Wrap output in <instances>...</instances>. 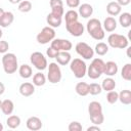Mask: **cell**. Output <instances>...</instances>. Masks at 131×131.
I'll return each mask as SVG.
<instances>
[{
	"instance_id": "obj_1",
	"label": "cell",
	"mask_w": 131,
	"mask_h": 131,
	"mask_svg": "<svg viewBox=\"0 0 131 131\" xmlns=\"http://www.w3.org/2000/svg\"><path fill=\"white\" fill-rule=\"evenodd\" d=\"M86 30L88 34L95 40H102L104 38V30L102 29V25L97 18H90L87 21Z\"/></svg>"
},
{
	"instance_id": "obj_2",
	"label": "cell",
	"mask_w": 131,
	"mask_h": 131,
	"mask_svg": "<svg viewBox=\"0 0 131 131\" xmlns=\"http://www.w3.org/2000/svg\"><path fill=\"white\" fill-rule=\"evenodd\" d=\"M88 113L90 121L94 125H100L104 121V116L102 113V106L98 101H91L88 105Z\"/></svg>"
},
{
	"instance_id": "obj_3",
	"label": "cell",
	"mask_w": 131,
	"mask_h": 131,
	"mask_svg": "<svg viewBox=\"0 0 131 131\" xmlns=\"http://www.w3.org/2000/svg\"><path fill=\"white\" fill-rule=\"evenodd\" d=\"M104 70V61L101 58H94L90 66L87 68V75L90 79H98L102 74Z\"/></svg>"
},
{
	"instance_id": "obj_4",
	"label": "cell",
	"mask_w": 131,
	"mask_h": 131,
	"mask_svg": "<svg viewBox=\"0 0 131 131\" xmlns=\"http://www.w3.org/2000/svg\"><path fill=\"white\" fill-rule=\"evenodd\" d=\"M3 70L6 74H13L17 70V58L14 53H4L2 57Z\"/></svg>"
},
{
	"instance_id": "obj_5",
	"label": "cell",
	"mask_w": 131,
	"mask_h": 131,
	"mask_svg": "<svg viewBox=\"0 0 131 131\" xmlns=\"http://www.w3.org/2000/svg\"><path fill=\"white\" fill-rule=\"evenodd\" d=\"M70 69L74 76L78 79L83 78L87 73V66L81 58H74L70 61Z\"/></svg>"
},
{
	"instance_id": "obj_6",
	"label": "cell",
	"mask_w": 131,
	"mask_h": 131,
	"mask_svg": "<svg viewBox=\"0 0 131 131\" xmlns=\"http://www.w3.org/2000/svg\"><path fill=\"white\" fill-rule=\"evenodd\" d=\"M107 43L111 47L113 48H119V49H124L127 48L129 45V40L120 34H111L107 37Z\"/></svg>"
},
{
	"instance_id": "obj_7",
	"label": "cell",
	"mask_w": 131,
	"mask_h": 131,
	"mask_svg": "<svg viewBox=\"0 0 131 131\" xmlns=\"http://www.w3.org/2000/svg\"><path fill=\"white\" fill-rule=\"evenodd\" d=\"M30 60L32 62V64L39 71H44L47 67H48V63H47V59L46 57L43 55V53L39 52V51H36V52H33L30 56Z\"/></svg>"
},
{
	"instance_id": "obj_8",
	"label": "cell",
	"mask_w": 131,
	"mask_h": 131,
	"mask_svg": "<svg viewBox=\"0 0 131 131\" xmlns=\"http://www.w3.org/2000/svg\"><path fill=\"white\" fill-rule=\"evenodd\" d=\"M47 79L50 83L56 84L61 80V71L57 62H50L48 66Z\"/></svg>"
},
{
	"instance_id": "obj_9",
	"label": "cell",
	"mask_w": 131,
	"mask_h": 131,
	"mask_svg": "<svg viewBox=\"0 0 131 131\" xmlns=\"http://www.w3.org/2000/svg\"><path fill=\"white\" fill-rule=\"evenodd\" d=\"M55 37V31L51 27H44L37 35V41L40 44H47L51 42Z\"/></svg>"
},
{
	"instance_id": "obj_10",
	"label": "cell",
	"mask_w": 131,
	"mask_h": 131,
	"mask_svg": "<svg viewBox=\"0 0 131 131\" xmlns=\"http://www.w3.org/2000/svg\"><path fill=\"white\" fill-rule=\"evenodd\" d=\"M75 49H76V52L84 59H91L94 56V50L90 47V45H88L85 42L77 43Z\"/></svg>"
},
{
	"instance_id": "obj_11",
	"label": "cell",
	"mask_w": 131,
	"mask_h": 131,
	"mask_svg": "<svg viewBox=\"0 0 131 131\" xmlns=\"http://www.w3.org/2000/svg\"><path fill=\"white\" fill-rule=\"evenodd\" d=\"M50 46L59 52V51H70L73 47V44L70 40L67 39H53L51 41Z\"/></svg>"
},
{
	"instance_id": "obj_12",
	"label": "cell",
	"mask_w": 131,
	"mask_h": 131,
	"mask_svg": "<svg viewBox=\"0 0 131 131\" xmlns=\"http://www.w3.org/2000/svg\"><path fill=\"white\" fill-rule=\"evenodd\" d=\"M66 28H67V31L74 37H80L83 35L84 33V26L76 20V21H73V23H70V24H66Z\"/></svg>"
},
{
	"instance_id": "obj_13",
	"label": "cell",
	"mask_w": 131,
	"mask_h": 131,
	"mask_svg": "<svg viewBox=\"0 0 131 131\" xmlns=\"http://www.w3.org/2000/svg\"><path fill=\"white\" fill-rule=\"evenodd\" d=\"M26 125H27V128L29 130H32V131H37V130H40L43 126L42 124V121L38 118V117H30L27 122H26Z\"/></svg>"
},
{
	"instance_id": "obj_14",
	"label": "cell",
	"mask_w": 131,
	"mask_h": 131,
	"mask_svg": "<svg viewBox=\"0 0 131 131\" xmlns=\"http://www.w3.org/2000/svg\"><path fill=\"white\" fill-rule=\"evenodd\" d=\"M34 92H35V85L32 83L26 82L19 86V93L25 97L31 96L32 94H34Z\"/></svg>"
},
{
	"instance_id": "obj_15",
	"label": "cell",
	"mask_w": 131,
	"mask_h": 131,
	"mask_svg": "<svg viewBox=\"0 0 131 131\" xmlns=\"http://www.w3.org/2000/svg\"><path fill=\"white\" fill-rule=\"evenodd\" d=\"M14 20V15L10 11H4L2 16L0 17V27L2 28H7L9 27Z\"/></svg>"
},
{
	"instance_id": "obj_16",
	"label": "cell",
	"mask_w": 131,
	"mask_h": 131,
	"mask_svg": "<svg viewBox=\"0 0 131 131\" xmlns=\"http://www.w3.org/2000/svg\"><path fill=\"white\" fill-rule=\"evenodd\" d=\"M118 73V64L115 61H107L104 62V70H103V74H105L108 77H113Z\"/></svg>"
},
{
	"instance_id": "obj_17",
	"label": "cell",
	"mask_w": 131,
	"mask_h": 131,
	"mask_svg": "<svg viewBox=\"0 0 131 131\" xmlns=\"http://www.w3.org/2000/svg\"><path fill=\"white\" fill-rule=\"evenodd\" d=\"M93 13V7L92 5L88 4V3H83L82 5H79V11L78 14H80L82 17L84 18H88L92 15Z\"/></svg>"
},
{
	"instance_id": "obj_18",
	"label": "cell",
	"mask_w": 131,
	"mask_h": 131,
	"mask_svg": "<svg viewBox=\"0 0 131 131\" xmlns=\"http://www.w3.org/2000/svg\"><path fill=\"white\" fill-rule=\"evenodd\" d=\"M121 10H122V6H120L117 2L115 1H112L110 2L107 5H106V12L112 15V16H116V15H119L121 13Z\"/></svg>"
},
{
	"instance_id": "obj_19",
	"label": "cell",
	"mask_w": 131,
	"mask_h": 131,
	"mask_svg": "<svg viewBox=\"0 0 131 131\" xmlns=\"http://www.w3.org/2000/svg\"><path fill=\"white\" fill-rule=\"evenodd\" d=\"M55 58H56L57 63L61 64V66H66V64L70 63V61L72 60V56L69 53V51H59Z\"/></svg>"
},
{
	"instance_id": "obj_20",
	"label": "cell",
	"mask_w": 131,
	"mask_h": 131,
	"mask_svg": "<svg viewBox=\"0 0 131 131\" xmlns=\"http://www.w3.org/2000/svg\"><path fill=\"white\" fill-rule=\"evenodd\" d=\"M61 20H62V17L56 16V15L52 14L51 12L48 13L46 16V21L49 25V27H51V28H58L61 25Z\"/></svg>"
},
{
	"instance_id": "obj_21",
	"label": "cell",
	"mask_w": 131,
	"mask_h": 131,
	"mask_svg": "<svg viewBox=\"0 0 131 131\" xmlns=\"http://www.w3.org/2000/svg\"><path fill=\"white\" fill-rule=\"evenodd\" d=\"M103 29L106 32H114L117 29V21L113 16H107L103 21Z\"/></svg>"
},
{
	"instance_id": "obj_22",
	"label": "cell",
	"mask_w": 131,
	"mask_h": 131,
	"mask_svg": "<svg viewBox=\"0 0 131 131\" xmlns=\"http://www.w3.org/2000/svg\"><path fill=\"white\" fill-rule=\"evenodd\" d=\"M76 93L80 96H86L89 94V85L85 82H79L75 87Z\"/></svg>"
},
{
	"instance_id": "obj_23",
	"label": "cell",
	"mask_w": 131,
	"mask_h": 131,
	"mask_svg": "<svg viewBox=\"0 0 131 131\" xmlns=\"http://www.w3.org/2000/svg\"><path fill=\"white\" fill-rule=\"evenodd\" d=\"M14 110V104L12 102V100L10 99H5L2 101V104H1V111L3 112L4 115H11L12 112Z\"/></svg>"
},
{
	"instance_id": "obj_24",
	"label": "cell",
	"mask_w": 131,
	"mask_h": 131,
	"mask_svg": "<svg viewBox=\"0 0 131 131\" xmlns=\"http://www.w3.org/2000/svg\"><path fill=\"white\" fill-rule=\"evenodd\" d=\"M18 73H19V76L24 79H29L30 77H32L33 75V71H32V68L29 66V64H21L18 69Z\"/></svg>"
},
{
	"instance_id": "obj_25",
	"label": "cell",
	"mask_w": 131,
	"mask_h": 131,
	"mask_svg": "<svg viewBox=\"0 0 131 131\" xmlns=\"http://www.w3.org/2000/svg\"><path fill=\"white\" fill-rule=\"evenodd\" d=\"M119 100L125 104V105H129L131 104V91L130 90H122L119 93Z\"/></svg>"
},
{
	"instance_id": "obj_26",
	"label": "cell",
	"mask_w": 131,
	"mask_h": 131,
	"mask_svg": "<svg viewBox=\"0 0 131 131\" xmlns=\"http://www.w3.org/2000/svg\"><path fill=\"white\" fill-rule=\"evenodd\" d=\"M119 23L123 28H129L131 25V14L129 12H123L119 16Z\"/></svg>"
},
{
	"instance_id": "obj_27",
	"label": "cell",
	"mask_w": 131,
	"mask_h": 131,
	"mask_svg": "<svg viewBox=\"0 0 131 131\" xmlns=\"http://www.w3.org/2000/svg\"><path fill=\"white\" fill-rule=\"evenodd\" d=\"M101 88L104 91H111L116 88V82L112 77L105 78L101 83Z\"/></svg>"
},
{
	"instance_id": "obj_28",
	"label": "cell",
	"mask_w": 131,
	"mask_h": 131,
	"mask_svg": "<svg viewBox=\"0 0 131 131\" xmlns=\"http://www.w3.org/2000/svg\"><path fill=\"white\" fill-rule=\"evenodd\" d=\"M6 124H7V126L9 128L15 129L20 125V118L18 116H15V115L9 116L7 118V120H6Z\"/></svg>"
},
{
	"instance_id": "obj_29",
	"label": "cell",
	"mask_w": 131,
	"mask_h": 131,
	"mask_svg": "<svg viewBox=\"0 0 131 131\" xmlns=\"http://www.w3.org/2000/svg\"><path fill=\"white\" fill-rule=\"evenodd\" d=\"M94 52L98 55H105L108 52V45L103 42H99L95 45Z\"/></svg>"
},
{
	"instance_id": "obj_30",
	"label": "cell",
	"mask_w": 131,
	"mask_h": 131,
	"mask_svg": "<svg viewBox=\"0 0 131 131\" xmlns=\"http://www.w3.org/2000/svg\"><path fill=\"white\" fill-rule=\"evenodd\" d=\"M46 83V77L41 72L36 73L33 77V84L35 86H43Z\"/></svg>"
},
{
	"instance_id": "obj_31",
	"label": "cell",
	"mask_w": 131,
	"mask_h": 131,
	"mask_svg": "<svg viewBox=\"0 0 131 131\" xmlns=\"http://www.w3.org/2000/svg\"><path fill=\"white\" fill-rule=\"evenodd\" d=\"M78 17H79V14L76 10H69L66 12L64 14V19H66V24H70V23H73V21H76L78 20Z\"/></svg>"
},
{
	"instance_id": "obj_32",
	"label": "cell",
	"mask_w": 131,
	"mask_h": 131,
	"mask_svg": "<svg viewBox=\"0 0 131 131\" xmlns=\"http://www.w3.org/2000/svg\"><path fill=\"white\" fill-rule=\"evenodd\" d=\"M121 76L124 80L130 81L131 80V63H126L121 71Z\"/></svg>"
},
{
	"instance_id": "obj_33",
	"label": "cell",
	"mask_w": 131,
	"mask_h": 131,
	"mask_svg": "<svg viewBox=\"0 0 131 131\" xmlns=\"http://www.w3.org/2000/svg\"><path fill=\"white\" fill-rule=\"evenodd\" d=\"M106 100L108 103L111 104H114L116 103L118 100H119V93L115 90H111V91H107V94H106Z\"/></svg>"
},
{
	"instance_id": "obj_34",
	"label": "cell",
	"mask_w": 131,
	"mask_h": 131,
	"mask_svg": "<svg viewBox=\"0 0 131 131\" xmlns=\"http://www.w3.org/2000/svg\"><path fill=\"white\" fill-rule=\"evenodd\" d=\"M32 9V3L29 0H24L18 3V10L20 12H29Z\"/></svg>"
},
{
	"instance_id": "obj_35",
	"label": "cell",
	"mask_w": 131,
	"mask_h": 131,
	"mask_svg": "<svg viewBox=\"0 0 131 131\" xmlns=\"http://www.w3.org/2000/svg\"><path fill=\"white\" fill-rule=\"evenodd\" d=\"M101 91H102L101 85H99L97 83H92L89 85V93L91 95H98L101 93Z\"/></svg>"
},
{
	"instance_id": "obj_36",
	"label": "cell",
	"mask_w": 131,
	"mask_h": 131,
	"mask_svg": "<svg viewBox=\"0 0 131 131\" xmlns=\"http://www.w3.org/2000/svg\"><path fill=\"white\" fill-rule=\"evenodd\" d=\"M68 129H69V131H81L82 130V125L79 122L74 121V122L70 123Z\"/></svg>"
},
{
	"instance_id": "obj_37",
	"label": "cell",
	"mask_w": 131,
	"mask_h": 131,
	"mask_svg": "<svg viewBox=\"0 0 131 131\" xmlns=\"http://www.w3.org/2000/svg\"><path fill=\"white\" fill-rule=\"evenodd\" d=\"M63 6H56V7H51V13L56 15V16H60L62 17L63 15Z\"/></svg>"
},
{
	"instance_id": "obj_38",
	"label": "cell",
	"mask_w": 131,
	"mask_h": 131,
	"mask_svg": "<svg viewBox=\"0 0 131 131\" xmlns=\"http://www.w3.org/2000/svg\"><path fill=\"white\" fill-rule=\"evenodd\" d=\"M9 49V44L5 40H0V53H6Z\"/></svg>"
},
{
	"instance_id": "obj_39",
	"label": "cell",
	"mask_w": 131,
	"mask_h": 131,
	"mask_svg": "<svg viewBox=\"0 0 131 131\" xmlns=\"http://www.w3.org/2000/svg\"><path fill=\"white\" fill-rule=\"evenodd\" d=\"M46 54H47V56H48L49 58H55V57L57 56V54H58V51L55 50V49H53V48L50 46L49 48L46 49Z\"/></svg>"
},
{
	"instance_id": "obj_40",
	"label": "cell",
	"mask_w": 131,
	"mask_h": 131,
	"mask_svg": "<svg viewBox=\"0 0 131 131\" xmlns=\"http://www.w3.org/2000/svg\"><path fill=\"white\" fill-rule=\"evenodd\" d=\"M67 2V5L71 8H76V7H79L80 5V0H66Z\"/></svg>"
},
{
	"instance_id": "obj_41",
	"label": "cell",
	"mask_w": 131,
	"mask_h": 131,
	"mask_svg": "<svg viewBox=\"0 0 131 131\" xmlns=\"http://www.w3.org/2000/svg\"><path fill=\"white\" fill-rule=\"evenodd\" d=\"M49 4H50V7H56V6H63L62 0H50Z\"/></svg>"
},
{
	"instance_id": "obj_42",
	"label": "cell",
	"mask_w": 131,
	"mask_h": 131,
	"mask_svg": "<svg viewBox=\"0 0 131 131\" xmlns=\"http://www.w3.org/2000/svg\"><path fill=\"white\" fill-rule=\"evenodd\" d=\"M131 2V0H117V3L120 6H126Z\"/></svg>"
},
{
	"instance_id": "obj_43",
	"label": "cell",
	"mask_w": 131,
	"mask_h": 131,
	"mask_svg": "<svg viewBox=\"0 0 131 131\" xmlns=\"http://www.w3.org/2000/svg\"><path fill=\"white\" fill-rule=\"evenodd\" d=\"M91 130H96V131H100V128L98 127V125H94V126H90L87 128V131H91Z\"/></svg>"
},
{
	"instance_id": "obj_44",
	"label": "cell",
	"mask_w": 131,
	"mask_h": 131,
	"mask_svg": "<svg viewBox=\"0 0 131 131\" xmlns=\"http://www.w3.org/2000/svg\"><path fill=\"white\" fill-rule=\"evenodd\" d=\"M4 91H5V86L2 82H0V95H2L4 93Z\"/></svg>"
},
{
	"instance_id": "obj_45",
	"label": "cell",
	"mask_w": 131,
	"mask_h": 131,
	"mask_svg": "<svg viewBox=\"0 0 131 131\" xmlns=\"http://www.w3.org/2000/svg\"><path fill=\"white\" fill-rule=\"evenodd\" d=\"M11 4H17V3H19L21 0H8Z\"/></svg>"
},
{
	"instance_id": "obj_46",
	"label": "cell",
	"mask_w": 131,
	"mask_h": 131,
	"mask_svg": "<svg viewBox=\"0 0 131 131\" xmlns=\"http://www.w3.org/2000/svg\"><path fill=\"white\" fill-rule=\"evenodd\" d=\"M3 13H4V10H3V8H1V7H0V17L2 16V14H3Z\"/></svg>"
},
{
	"instance_id": "obj_47",
	"label": "cell",
	"mask_w": 131,
	"mask_h": 131,
	"mask_svg": "<svg viewBox=\"0 0 131 131\" xmlns=\"http://www.w3.org/2000/svg\"><path fill=\"white\" fill-rule=\"evenodd\" d=\"M2 130H3V125L0 123V131H2Z\"/></svg>"
},
{
	"instance_id": "obj_48",
	"label": "cell",
	"mask_w": 131,
	"mask_h": 131,
	"mask_svg": "<svg viewBox=\"0 0 131 131\" xmlns=\"http://www.w3.org/2000/svg\"><path fill=\"white\" fill-rule=\"evenodd\" d=\"M2 35H3V32H2V30L0 29V39H1V37H2Z\"/></svg>"
},
{
	"instance_id": "obj_49",
	"label": "cell",
	"mask_w": 131,
	"mask_h": 131,
	"mask_svg": "<svg viewBox=\"0 0 131 131\" xmlns=\"http://www.w3.org/2000/svg\"><path fill=\"white\" fill-rule=\"evenodd\" d=\"M1 104H2V101L0 100V108H1Z\"/></svg>"
}]
</instances>
